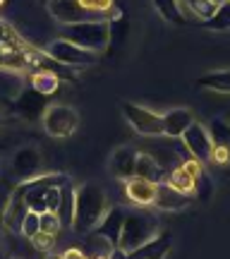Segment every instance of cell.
I'll use <instances>...</instances> for the list:
<instances>
[{"mask_svg": "<svg viewBox=\"0 0 230 259\" xmlns=\"http://www.w3.org/2000/svg\"><path fill=\"white\" fill-rule=\"evenodd\" d=\"M108 202H106V192L103 187H99L96 183H84L74 190V221L72 228L79 235H86L91 233L99 223H101L103 213L108 211L106 209Z\"/></svg>", "mask_w": 230, "mask_h": 259, "instance_id": "6da1fadb", "label": "cell"}, {"mask_svg": "<svg viewBox=\"0 0 230 259\" xmlns=\"http://www.w3.org/2000/svg\"><path fill=\"white\" fill-rule=\"evenodd\" d=\"M60 38L70 41L74 46L101 53L111 44V22H82V24H63L60 27Z\"/></svg>", "mask_w": 230, "mask_h": 259, "instance_id": "7a4b0ae2", "label": "cell"}, {"mask_svg": "<svg viewBox=\"0 0 230 259\" xmlns=\"http://www.w3.org/2000/svg\"><path fill=\"white\" fill-rule=\"evenodd\" d=\"M158 233V221L154 213L149 211H127L125 213V223H122V233H120L118 247L122 252L137 250L139 245H144Z\"/></svg>", "mask_w": 230, "mask_h": 259, "instance_id": "3957f363", "label": "cell"}, {"mask_svg": "<svg viewBox=\"0 0 230 259\" xmlns=\"http://www.w3.org/2000/svg\"><path fill=\"white\" fill-rule=\"evenodd\" d=\"M43 130H46L51 137L65 139L72 137L77 127H79V113L74 111L72 106H65V103H51L43 113Z\"/></svg>", "mask_w": 230, "mask_h": 259, "instance_id": "277c9868", "label": "cell"}, {"mask_svg": "<svg viewBox=\"0 0 230 259\" xmlns=\"http://www.w3.org/2000/svg\"><path fill=\"white\" fill-rule=\"evenodd\" d=\"M43 51H46L48 58H53L56 63L65 65V67H70V70L91 67V65H96V60H99V53L84 51V48L74 46V44H70V41H65V38H60V36H58L56 41H51Z\"/></svg>", "mask_w": 230, "mask_h": 259, "instance_id": "5b68a950", "label": "cell"}, {"mask_svg": "<svg viewBox=\"0 0 230 259\" xmlns=\"http://www.w3.org/2000/svg\"><path fill=\"white\" fill-rule=\"evenodd\" d=\"M122 115L132 125V130L139 132V135H144V137H163L161 113H154V111H149V108H144V106L125 101L122 103Z\"/></svg>", "mask_w": 230, "mask_h": 259, "instance_id": "8992f818", "label": "cell"}, {"mask_svg": "<svg viewBox=\"0 0 230 259\" xmlns=\"http://www.w3.org/2000/svg\"><path fill=\"white\" fill-rule=\"evenodd\" d=\"M51 17L63 24H82V22H108L101 15H94L89 10H84L77 0H48L46 3Z\"/></svg>", "mask_w": 230, "mask_h": 259, "instance_id": "52a82bcc", "label": "cell"}, {"mask_svg": "<svg viewBox=\"0 0 230 259\" xmlns=\"http://www.w3.org/2000/svg\"><path fill=\"white\" fill-rule=\"evenodd\" d=\"M31 185H34V178H31V180H24V183H19V187L12 190L8 204H5V209H3V223H5V228H8L10 233L22 231V221H24V216L29 213L27 192H29V187Z\"/></svg>", "mask_w": 230, "mask_h": 259, "instance_id": "ba28073f", "label": "cell"}, {"mask_svg": "<svg viewBox=\"0 0 230 259\" xmlns=\"http://www.w3.org/2000/svg\"><path fill=\"white\" fill-rule=\"evenodd\" d=\"M180 142L185 144L187 154L192 158H197L199 163H211V151H213V142H211V135L209 130L204 127L202 122L194 120L190 127L185 130V135L180 137Z\"/></svg>", "mask_w": 230, "mask_h": 259, "instance_id": "9c48e42d", "label": "cell"}, {"mask_svg": "<svg viewBox=\"0 0 230 259\" xmlns=\"http://www.w3.org/2000/svg\"><path fill=\"white\" fill-rule=\"evenodd\" d=\"M48 106H51V103H48V96L38 94L36 89H31V87H27L24 92H19V96L15 99V113L27 122L41 120Z\"/></svg>", "mask_w": 230, "mask_h": 259, "instance_id": "30bf717a", "label": "cell"}, {"mask_svg": "<svg viewBox=\"0 0 230 259\" xmlns=\"http://www.w3.org/2000/svg\"><path fill=\"white\" fill-rule=\"evenodd\" d=\"M125 213L127 211H125L122 206H113V209H108V211L103 213L101 223L94 228V233L101 235V238H106L113 247H118L120 233H122V223H125Z\"/></svg>", "mask_w": 230, "mask_h": 259, "instance_id": "8fae6325", "label": "cell"}, {"mask_svg": "<svg viewBox=\"0 0 230 259\" xmlns=\"http://www.w3.org/2000/svg\"><path fill=\"white\" fill-rule=\"evenodd\" d=\"M156 187L158 183H151V180H144V178H137V176L125 180V194H127L129 202L137 204V206H154Z\"/></svg>", "mask_w": 230, "mask_h": 259, "instance_id": "7c38bea8", "label": "cell"}, {"mask_svg": "<svg viewBox=\"0 0 230 259\" xmlns=\"http://www.w3.org/2000/svg\"><path fill=\"white\" fill-rule=\"evenodd\" d=\"M161 122H163V137L180 139L185 135V130L194 122V115L187 108H170V111L161 113Z\"/></svg>", "mask_w": 230, "mask_h": 259, "instance_id": "4fadbf2b", "label": "cell"}, {"mask_svg": "<svg viewBox=\"0 0 230 259\" xmlns=\"http://www.w3.org/2000/svg\"><path fill=\"white\" fill-rule=\"evenodd\" d=\"M170 247H173V235L161 233V235H154L151 240H147L144 245H139L137 250L127 252V259H166Z\"/></svg>", "mask_w": 230, "mask_h": 259, "instance_id": "5bb4252c", "label": "cell"}, {"mask_svg": "<svg viewBox=\"0 0 230 259\" xmlns=\"http://www.w3.org/2000/svg\"><path fill=\"white\" fill-rule=\"evenodd\" d=\"M38 168H41V154H38L34 147L19 149L17 154L12 156V170H15V176L22 178V180L36 178Z\"/></svg>", "mask_w": 230, "mask_h": 259, "instance_id": "9a60e30c", "label": "cell"}, {"mask_svg": "<svg viewBox=\"0 0 230 259\" xmlns=\"http://www.w3.org/2000/svg\"><path fill=\"white\" fill-rule=\"evenodd\" d=\"M139 151L134 147H120L115 149V154L111 156V173L120 180H129L134 176V166H137Z\"/></svg>", "mask_w": 230, "mask_h": 259, "instance_id": "2e32d148", "label": "cell"}, {"mask_svg": "<svg viewBox=\"0 0 230 259\" xmlns=\"http://www.w3.org/2000/svg\"><path fill=\"white\" fill-rule=\"evenodd\" d=\"M190 202H192L190 194L177 192V190H173L168 183H158L156 199H154V206H156V209H161V211H180V209H185Z\"/></svg>", "mask_w": 230, "mask_h": 259, "instance_id": "e0dca14e", "label": "cell"}, {"mask_svg": "<svg viewBox=\"0 0 230 259\" xmlns=\"http://www.w3.org/2000/svg\"><path fill=\"white\" fill-rule=\"evenodd\" d=\"M29 84H31V89H36L38 94L51 96V94H56L58 89L63 87V79H60L56 72H51V70H34V72L29 74Z\"/></svg>", "mask_w": 230, "mask_h": 259, "instance_id": "ac0fdd59", "label": "cell"}, {"mask_svg": "<svg viewBox=\"0 0 230 259\" xmlns=\"http://www.w3.org/2000/svg\"><path fill=\"white\" fill-rule=\"evenodd\" d=\"M182 5V15L185 19H187V15L194 19H199V22H209V19L216 15V10H218V5L213 3V0H182L180 3Z\"/></svg>", "mask_w": 230, "mask_h": 259, "instance_id": "d6986e66", "label": "cell"}, {"mask_svg": "<svg viewBox=\"0 0 230 259\" xmlns=\"http://www.w3.org/2000/svg\"><path fill=\"white\" fill-rule=\"evenodd\" d=\"M134 176L144 178V180H151V183H163V180H166V170L158 166L149 154H142V151H139L137 166H134Z\"/></svg>", "mask_w": 230, "mask_h": 259, "instance_id": "ffe728a7", "label": "cell"}, {"mask_svg": "<svg viewBox=\"0 0 230 259\" xmlns=\"http://www.w3.org/2000/svg\"><path fill=\"white\" fill-rule=\"evenodd\" d=\"M79 250H82L89 259H106L113 252V245L106 240V238H101V235H96V233L91 231V233L84 235V245Z\"/></svg>", "mask_w": 230, "mask_h": 259, "instance_id": "44dd1931", "label": "cell"}, {"mask_svg": "<svg viewBox=\"0 0 230 259\" xmlns=\"http://www.w3.org/2000/svg\"><path fill=\"white\" fill-rule=\"evenodd\" d=\"M197 87L199 89H211V92L218 94H230V70L202 74V77H197Z\"/></svg>", "mask_w": 230, "mask_h": 259, "instance_id": "7402d4cb", "label": "cell"}, {"mask_svg": "<svg viewBox=\"0 0 230 259\" xmlns=\"http://www.w3.org/2000/svg\"><path fill=\"white\" fill-rule=\"evenodd\" d=\"M58 219L63 226H70L72 228V221H74V187L70 183H65L60 187V206H58Z\"/></svg>", "mask_w": 230, "mask_h": 259, "instance_id": "603a6c76", "label": "cell"}, {"mask_svg": "<svg viewBox=\"0 0 230 259\" xmlns=\"http://www.w3.org/2000/svg\"><path fill=\"white\" fill-rule=\"evenodd\" d=\"M154 8L161 17L170 22V24H185V15H182V5L180 0H151Z\"/></svg>", "mask_w": 230, "mask_h": 259, "instance_id": "cb8c5ba5", "label": "cell"}, {"mask_svg": "<svg viewBox=\"0 0 230 259\" xmlns=\"http://www.w3.org/2000/svg\"><path fill=\"white\" fill-rule=\"evenodd\" d=\"M209 135H211V142L213 147H223L230 151V125L223 118H213L211 122H209Z\"/></svg>", "mask_w": 230, "mask_h": 259, "instance_id": "d4e9b609", "label": "cell"}, {"mask_svg": "<svg viewBox=\"0 0 230 259\" xmlns=\"http://www.w3.org/2000/svg\"><path fill=\"white\" fill-rule=\"evenodd\" d=\"M202 27L211 29V31H230V0H223L216 10V15L209 22H204Z\"/></svg>", "mask_w": 230, "mask_h": 259, "instance_id": "484cf974", "label": "cell"}, {"mask_svg": "<svg viewBox=\"0 0 230 259\" xmlns=\"http://www.w3.org/2000/svg\"><path fill=\"white\" fill-rule=\"evenodd\" d=\"M60 228H63V223H60V219H58V213H53V211L38 213V231L48 233V235H58Z\"/></svg>", "mask_w": 230, "mask_h": 259, "instance_id": "4316f807", "label": "cell"}, {"mask_svg": "<svg viewBox=\"0 0 230 259\" xmlns=\"http://www.w3.org/2000/svg\"><path fill=\"white\" fill-rule=\"evenodd\" d=\"M213 194V185H211V180H209V176H206V170H202L199 176H197V180H194V197L197 199H209Z\"/></svg>", "mask_w": 230, "mask_h": 259, "instance_id": "83f0119b", "label": "cell"}, {"mask_svg": "<svg viewBox=\"0 0 230 259\" xmlns=\"http://www.w3.org/2000/svg\"><path fill=\"white\" fill-rule=\"evenodd\" d=\"M19 233H22L27 240H31V238L38 233V213L29 211L27 216H24V221H22V231H19Z\"/></svg>", "mask_w": 230, "mask_h": 259, "instance_id": "f1b7e54d", "label": "cell"}, {"mask_svg": "<svg viewBox=\"0 0 230 259\" xmlns=\"http://www.w3.org/2000/svg\"><path fill=\"white\" fill-rule=\"evenodd\" d=\"M31 245H34L38 252H51L53 250V245H56V235H48V233L38 231L36 235L31 238Z\"/></svg>", "mask_w": 230, "mask_h": 259, "instance_id": "f546056e", "label": "cell"}, {"mask_svg": "<svg viewBox=\"0 0 230 259\" xmlns=\"http://www.w3.org/2000/svg\"><path fill=\"white\" fill-rule=\"evenodd\" d=\"M63 259H89L79 247H70V250L63 252Z\"/></svg>", "mask_w": 230, "mask_h": 259, "instance_id": "4dcf8cb0", "label": "cell"}, {"mask_svg": "<svg viewBox=\"0 0 230 259\" xmlns=\"http://www.w3.org/2000/svg\"><path fill=\"white\" fill-rule=\"evenodd\" d=\"M106 259H127V252H122L120 247H113V252Z\"/></svg>", "mask_w": 230, "mask_h": 259, "instance_id": "1f68e13d", "label": "cell"}, {"mask_svg": "<svg viewBox=\"0 0 230 259\" xmlns=\"http://www.w3.org/2000/svg\"><path fill=\"white\" fill-rule=\"evenodd\" d=\"M46 259H63V254H48Z\"/></svg>", "mask_w": 230, "mask_h": 259, "instance_id": "d6a6232c", "label": "cell"}, {"mask_svg": "<svg viewBox=\"0 0 230 259\" xmlns=\"http://www.w3.org/2000/svg\"><path fill=\"white\" fill-rule=\"evenodd\" d=\"M213 3H216V5H221V3H223V0H213Z\"/></svg>", "mask_w": 230, "mask_h": 259, "instance_id": "836d02e7", "label": "cell"}, {"mask_svg": "<svg viewBox=\"0 0 230 259\" xmlns=\"http://www.w3.org/2000/svg\"><path fill=\"white\" fill-rule=\"evenodd\" d=\"M0 252H3V238H0Z\"/></svg>", "mask_w": 230, "mask_h": 259, "instance_id": "e575fe53", "label": "cell"}, {"mask_svg": "<svg viewBox=\"0 0 230 259\" xmlns=\"http://www.w3.org/2000/svg\"><path fill=\"white\" fill-rule=\"evenodd\" d=\"M3 5H5V0H0V8H3Z\"/></svg>", "mask_w": 230, "mask_h": 259, "instance_id": "d590c367", "label": "cell"}, {"mask_svg": "<svg viewBox=\"0 0 230 259\" xmlns=\"http://www.w3.org/2000/svg\"><path fill=\"white\" fill-rule=\"evenodd\" d=\"M0 127H3V115H0Z\"/></svg>", "mask_w": 230, "mask_h": 259, "instance_id": "8d00e7d4", "label": "cell"}, {"mask_svg": "<svg viewBox=\"0 0 230 259\" xmlns=\"http://www.w3.org/2000/svg\"><path fill=\"white\" fill-rule=\"evenodd\" d=\"M8 259H15V257H8Z\"/></svg>", "mask_w": 230, "mask_h": 259, "instance_id": "74e56055", "label": "cell"}, {"mask_svg": "<svg viewBox=\"0 0 230 259\" xmlns=\"http://www.w3.org/2000/svg\"><path fill=\"white\" fill-rule=\"evenodd\" d=\"M180 3H182V0H180Z\"/></svg>", "mask_w": 230, "mask_h": 259, "instance_id": "f35d334b", "label": "cell"}, {"mask_svg": "<svg viewBox=\"0 0 230 259\" xmlns=\"http://www.w3.org/2000/svg\"><path fill=\"white\" fill-rule=\"evenodd\" d=\"M46 3H48V0H46Z\"/></svg>", "mask_w": 230, "mask_h": 259, "instance_id": "ab89813d", "label": "cell"}]
</instances>
